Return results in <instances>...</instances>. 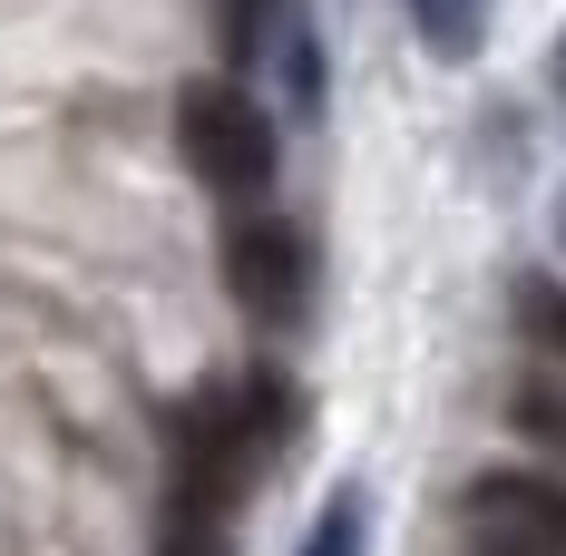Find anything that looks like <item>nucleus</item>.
<instances>
[{
	"label": "nucleus",
	"instance_id": "obj_5",
	"mask_svg": "<svg viewBox=\"0 0 566 556\" xmlns=\"http://www.w3.org/2000/svg\"><path fill=\"white\" fill-rule=\"evenodd\" d=\"M264 69L283 78L293 117H323V40H313V0H283V20H274V50H264Z\"/></svg>",
	"mask_w": 566,
	"mask_h": 556
},
{
	"label": "nucleus",
	"instance_id": "obj_10",
	"mask_svg": "<svg viewBox=\"0 0 566 556\" xmlns=\"http://www.w3.org/2000/svg\"><path fill=\"white\" fill-rule=\"evenodd\" d=\"M517 323H527V342H537V352H557V361H566V283L527 274V283H517Z\"/></svg>",
	"mask_w": 566,
	"mask_h": 556
},
{
	"label": "nucleus",
	"instance_id": "obj_6",
	"mask_svg": "<svg viewBox=\"0 0 566 556\" xmlns=\"http://www.w3.org/2000/svg\"><path fill=\"white\" fill-rule=\"evenodd\" d=\"M410 30H420V50L430 59H479L489 50V0H410Z\"/></svg>",
	"mask_w": 566,
	"mask_h": 556
},
{
	"label": "nucleus",
	"instance_id": "obj_2",
	"mask_svg": "<svg viewBox=\"0 0 566 556\" xmlns=\"http://www.w3.org/2000/svg\"><path fill=\"white\" fill-rule=\"evenodd\" d=\"M176 147H186V167L206 176L226 206H264V186H274V167H283L274 108H264L244 78H186V98H176Z\"/></svg>",
	"mask_w": 566,
	"mask_h": 556
},
{
	"label": "nucleus",
	"instance_id": "obj_11",
	"mask_svg": "<svg viewBox=\"0 0 566 556\" xmlns=\"http://www.w3.org/2000/svg\"><path fill=\"white\" fill-rule=\"evenodd\" d=\"M557 88H566V40H557Z\"/></svg>",
	"mask_w": 566,
	"mask_h": 556
},
{
	"label": "nucleus",
	"instance_id": "obj_7",
	"mask_svg": "<svg viewBox=\"0 0 566 556\" xmlns=\"http://www.w3.org/2000/svg\"><path fill=\"white\" fill-rule=\"evenodd\" d=\"M361 547H371V499H361V489H333L293 556H361Z\"/></svg>",
	"mask_w": 566,
	"mask_h": 556
},
{
	"label": "nucleus",
	"instance_id": "obj_1",
	"mask_svg": "<svg viewBox=\"0 0 566 556\" xmlns=\"http://www.w3.org/2000/svg\"><path fill=\"white\" fill-rule=\"evenodd\" d=\"M293 410H303V390L283 381V371H244V381H216V390L186 400L176 449H167V527H157V556H226L254 469L293 440Z\"/></svg>",
	"mask_w": 566,
	"mask_h": 556
},
{
	"label": "nucleus",
	"instance_id": "obj_8",
	"mask_svg": "<svg viewBox=\"0 0 566 556\" xmlns=\"http://www.w3.org/2000/svg\"><path fill=\"white\" fill-rule=\"evenodd\" d=\"M509 420L537 449H557V459H566V381H557V371H527V381L509 390Z\"/></svg>",
	"mask_w": 566,
	"mask_h": 556
},
{
	"label": "nucleus",
	"instance_id": "obj_4",
	"mask_svg": "<svg viewBox=\"0 0 566 556\" xmlns=\"http://www.w3.org/2000/svg\"><path fill=\"white\" fill-rule=\"evenodd\" d=\"M226 293L244 323H264V333H283L293 313H303V293H313V244L293 234L283 216H244L226 224Z\"/></svg>",
	"mask_w": 566,
	"mask_h": 556
},
{
	"label": "nucleus",
	"instance_id": "obj_3",
	"mask_svg": "<svg viewBox=\"0 0 566 556\" xmlns=\"http://www.w3.org/2000/svg\"><path fill=\"white\" fill-rule=\"evenodd\" d=\"M469 556H566V479L557 469H479L459 489Z\"/></svg>",
	"mask_w": 566,
	"mask_h": 556
},
{
	"label": "nucleus",
	"instance_id": "obj_9",
	"mask_svg": "<svg viewBox=\"0 0 566 556\" xmlns=\"http://www.w3.org/2000/svg\"><path fill=\"white\" fill-rule=\"evenodd\" d=\"M274 20H283V0H216V40H226L234 69H264V50H274Z\"/></svg>",
	"mask_w": 566,
	"mask_h": 556
}]
</instances>
